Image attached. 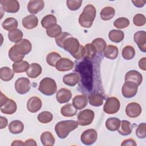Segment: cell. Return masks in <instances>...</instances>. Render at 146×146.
Listing matches in <instances>:
<instances>
[{
	"instance_id": "obj_17",
	"label": "cell",
	"mask_w": 146,
	"mask_h": 146,
	"mask_svg": "<svg viewBox=\"0 0 146 146\" xmlns=\"http://www.w3.org/2000/svg\"><path fill=\"white\" fill-rule=\"evenodd\" d=\"M44 6L43 0H31L27 5V10L32 14H37L41 11Z\"/></svg>"
},
{
	"instance_id": "obj_13",
	"label": "cell",
	"mask_w": 146,
	"mask_h": 146,
	"mask_svg": "<svg viewBox=\"0 0 146 146\" xmlns=\"http://www.w3.org/2000/svg\"><path fill=\"white\" fill-rule=\"evenodd\" d=\"M0 3L3 9L7 13H15L19 10V3L17 0H1Z\"/></svg>"
},
{
	"instance_id": "obj_53",
	"label": "cell",
	"mask_w": 146,
	"mask_h": 146,
	"mask_svg": "<svg viewBox=\"0 0 146 146\" xmlns=\"http://www.w3.org/2000/svg\"><path fill=\"white\" fill-rule=\"evenodd\" d=\"M132 3H133L134 6H135L137 7H142L145 4L146 1H141V0H136V1H132Z\"/></svg>"
},
{
	"instance_id": "obj_37",
	"label": "cell",
	"mask_w": 146,
	"mask_h": 146,
	"mask_svg": "<svg viewBox=\"0 0 146 146\" xmlns=\"http://www.w3.org/2000/svg\"><path fill=\"white\" fill-rule=\"evenodd\" d=\"M23 34L22 31L18 29H15L8 33L9 39L14 43H18L22 39Z\"/></svg>"
},
{
	"instance_id": "obj_40",
	"label": "cell",
	"mask_w": 146,
	"mask_h": 146,
	"mask_svg": "<svg viewBox=\"0 0 146 146\" xmlns=\"http://www.w3.org/2000/svg\"><path fill=\"white\" fill-rule=\"evenodd\" d=\"M92 44L95 48L96 51L98 53H102L103 52L107 46L106 42L103 38H98L93 40Z\"/></svg>"
},
{
	"instance_id": "obj_48",
	"label": "cell",
	"mask_w": 146,
	"mask_h": 146,
	"mask_svg": "<svg viewBox=\"0 0 146 146\" xmlns=\"http://www.w3.org/2000/svg\"><path fill=\"white\" fill-rule=\"evenodd\" d=\"M133 22L136 26H142L145 24V17L141 14H136L133 18Z\"/></svg>"
},
{
	"instance_id": "obj_22",
	"label": "cell",
	"mask_w": 146,
	"mask_h": 146,
	"mask_svg": "<svg viewBox=\"0 0 146 146\" xmlns=\"http://www.w3.org/2000/svg\"><path fill=\"white\" fill-rule=\"evenodd\" d=\"M42 71V67L40 64L36 63H33L29 66L26 71V74L29 78L34 79L41 74Z\"/></svg>"
},
{
	"instance_id": "obj_23",
	"label": "cell",
	"mask_w": 146,
	"mask_h": 146,
	"mask_svg": "<svg viewBox=\"0 0 146 146\" xmlns=\"http://www.w3.org/2000/svg\"><path fill=\"white\" fill-rule=\"evenodd\" d=\"M80 80V77L76 73L72 72L65 75L63 77V83L68 86H75Z\"/></svg>"
},
{
	"instance_id": "obj_36",
	"label": "cell",
	"mask_w": 146,
	"mask_h": 146,
	"mask_svg": "<svg viewBox=\"0 0 146 146\" xmlns=\"http://www.w3.org/2000/svg\"><path fill=\"white\" fill-rule=\"evenodd\" d=\"M60 112L61 114L64 117H72L76 113L77 110L73 105L68 103L63 106L61 108Z\"/></svg>"
},
{
	"instance_id": "obj_5",
	"label": "cell",
	"mask_w": 146,
	"mask_h": 146,
	"mask_svg": "<svg viewBox=\"0 0 146 146\" xmlns=\"http://www.w3.org/2000/svg\"><path fill=\"white\" fill-rule=\"evenodd\" d=\"M80 46L79 40L72 36L67 38L63 43V48L70 53L73 57L78 52Z\"/></svg>"
},
{
	"instance_id": "obj_21",
	"label": "cell",
	"mask_w": 146,
	"mask_h": 146,
	"mask_svg": "<svg viewBox=\"0 0 146 146\" xmlns=\"http://www.w3.org/2000/svg\"><path fill=\"white\" fill-rule=\"evenodd\" d=\"M88 103V99L84 95H76L72 99V105L76 110H82L85 108Z\"/></svg>"
},
{
	"instance_id": "obj_19",
	"label": "cell",
	"mask_w": 146,
	"mask_h": 146,
	"mask_svg": "<svg viewBox=\"0 0 146 146\" xmlns=\"http://www.w3.org/2000/svg\"><path fill=\"white\" fill-rule=\"evenodd\" d=\"M72 97V94L70 90L62 88L60 89L56 93V99L59 103H65L68 102Z\"/></svg>"
},
{
	"instance_id": "obj_35",
	"label": "cell",
	"mask_w": 146,
	"mask_h": 146,
	"mask_svg": "<svg viewBox=\"0 0 146 146\" xmlns=\"http://www.w3.org/2000/svg\"><path fill=\"white\" fill-rule=\"evenodd\" d=\"M29 67V63L26 60H21L13 64V70L14 72L21 73L27 71Z\"/></svg>"
},
{
	"instance_id": "obj_50",
	"label": "cell",
	"mask_w": 146,
	"mask_h": 146,
	"mask_svg": "<svg viewBox=\"0 0 146 146\" xmlns=\"http://www.w3.org/2000/svg\"><path fill=\"white\" fill-rule=\"evenodd\" d=\"M9 57L10 59L14 62H19L21 60H22V59L24 58L25 56L20 55L18 54H17L11 47L9 51Z\"/></svg>"
},
{
	"instance_id": "obj_8",
	"label": "cell",
	"mask_w": 146,
	"mask_h": 146,
	"mask_svg": "<svg viewBox=\"0 0 146 146\" xmlns=\"http://www.w3.org/2000/svg\"><path fill=\"white\" fill-rule=\"evenodd\" d=\"M11 48L19 55L25 56L31 51L32 45L28 39H23L19 42L16 43Z\"/></svg>"
},
{
	"instance_id": "obj_56",
	"label": "cell",
	"mask_w": 146,
	"mask_h": 146,
	"mask_svg": "<svg viewBox=\"0 0 146 146\" xmlns=\"http://www.w3.org/2000/svg\"><path fill=\"white\" fill-rule=\"evenodd\" d=\"M37 145L36 143L33 139H29L26 140L25 142V145H34L36 146Z\"/></svg>"
},
{
	"instance_id": "obj_3",
	"label": "cell",
	"mask_w": 146,
	"mask_h": 146,
	"mask_svg": "<svg viewBox=\"0 0 146 146\" xmlns=\"http://www.w3.org/2000/svg\"><path fill=\"white\" fill-rule=\"evenodd\" d=\"M78 122L75 120H63L56 123L55 131L59 138L65 139L71 131L78 127Z\"/></svg>"
},
{
	"instance_id": "obj_34",
	"label": "cell",
	"mask_w": 146,
	"mask_h": 146,
	"mask_svg": "<svg viewBox=\"0 0 146 146\" xmlns=\"http://www.w3.org/2000/svg\"><path fill=\"white\" fill-rule=\"evenodd\" d=\"M14 76V72L8 67H3L0 69V78L5 82L10 81Z\"/></svg>"
},
{
	"instance_id": "obj_29",
	"label": "cell",
	"mask_w": 146,
	"mask_h": 146,
	"mask_svg": "<svg viewBox=\"0 0 146 146\" xmlns=\"http://www.w3.org/2000/svg\"><path fill=\"white\" fill-rule=\"evenodd\" d=\"M104 97L99 93H92L88 97L90 104L92 106L99 107L103 104Z\"/></svg>"
},
{
	"instance_id": "obj_43",
	"label": "cell",
	"mask_w": 146,
	"mask_h": 146,
	"mask_svg": "<svg viewBox=\"0 0 146 146\" xmlns=\"http://www.w3.org/2000/svg\"><path fill=\"white\" fill-rule=\"evenodd\" d=\"M38 120L41 123H48L53 119L52 114L49 111H43L38 115Z\"/></svg>"
},
{
	"instance_id": "obj_11",
	"label": "cell",
	"mask_w": 146,
	"mask_h": 146,
	"mask_svg": "<svg viewBox=\"0 0 146 146\" xmlns=\"http://www.w3.org/2000/svg\"><path fill=\"white\" fill-rule=\"evenodd\" d=\"M98 133L94 129H88L81 135L80 140L85 145H89L94 144L97 140Z\"/></svg>"
},
{
	"instance_id": "obj_32",
	"label": "cell",
	"mask_w": 146,
	"mask_h": 146,
	"mask_svg": "<svg viewBox=\"0 0 146 146\" xmlns=\"http://www.w3.org/2000/svg\"><path fill=\"white\" fill-rule=\"evenodd\" d=\"M120 120L117 117L108 118L106 121V127L110 131H117L120 125Z\"/></svg>"
},
{
	"instance_id": "obj_44",
	"label": "cell",
	"mask_w": 146,
	"mask_h": 146,
	"mask_svg": "<svg viewBox=\"0 0 146 146\" xmlns=\"http://www.w3.org/2000/svg\"><path fill=\"white\" fill-rule=\"evenodd\" d=\"M129 21L125 17H120L116 19L113 22V26L119 29H124L129 25Z\"/></svg>"
},
{
	"instance_id": "obj_10",
	"label": "cell",
	"mask_w": 146,
	"mask_h": 146,
	"mask_svg": "<svg viewBox=\"0 0 146 146\" xmlns=\"http://www.w3.org/2000/svg\"><path fill=\"white\" fill-rule=\"evenodd\" d=\"M30 81L27 78H19L15 82V89L19 94H26L30 91Z\"/></svg>"
},
{
	"instance_id": "obj_41",
	"label": "cell",
	"mask_w": 146,
	"mask_h": 146,
	"mask_svg": "<svg viewBox=\"0 0 146 146\" xmlns=\"http://www.w3.org/2000/svg\"><path fill=\"white\" fill-rule=\"evenodd\" d=\"M84 58L87 59H92L95 56L96 51L95 47L92 43H88L84 45Z\"/></svg>"
},
{
	"instance_id": "obj_30",
	"label": "cell",
	"mask_w": 146,
	"mask_h": 146,
	"mask_svg": "<svg viewBox=\"0 0 146 146\" xmlns=\"http://www.w3.org/2000/svg\"><path fill=\"white\" fill-rule=\"evenodd\" d=\"M118 132L123 136H127L131 133L132 127L129 121L123 120L120 122V125L119 128Z\"/></svg>"
},
{
	"instance_id": "obj_31",
	"label": "cell",
	"mask_w": 146,
	"mask_h": 146,
	"mask_svg": "<svg viewBox=\"0 0 146 146\" xmlns=\"http://www.w3.org/2000/svg\"><path fill=\"white\" fill-rule=\"evenodd\" d=\"M124 37V34L121 30H112L108 33V38L113 42L119 43L123 40Z\"/></svg>"
},
{
	"instance_id": "obj_12",
	"label": "cell",
	"mask_w": 146,
	"mask_h": 146,
	"mask_svg": "<svg viewBox=\"0 0 146 146\" xmlns=\"http://www.w3.org/2000/svg\"><path fill=\"white\" fill-rule=\"evenodd\" d=\"M142 111L140 105L136 102H131L125 107L126 115L131 118H135L140 116Z\"/></svg>"
},
{
	"instance_id": "obj_4",
	"label": "cell",
	"mask_w": 146,
	"mask_h": 146,
	"mask_svg": "<svg viewBox=\"0 0 146 146\" xmlns=\"http://www.w3.org/2000/svg\"><path fill=\"white\" fill-rule=\"evenodd\" d=\"M38 90L43 94L51 96L56 92L57 85L53 79L47 77L40 82Z\"/></svg>"
},
{
	"instance_id": "obj_14",
	"label": "cell",
	"mask_w": 146,
	"mask_h": 146,
	"mask_svg": "<svg viewBox=\"0 0 146 146\" xmlns=\"http://www.w3.org/2000/svg\"><path fill=\"white\" fill-rule=\"evenodd\" d=\"M134 41L141 51L146 52V33L144 31H139L135 33Z\"/></svg>"
},
{
	"instance_id": "obj_47",
	"label": "cell",
	"mask_w": 146,
	"mask_h": 146,
	"mask_svg": "<svg viewBox=\"0 0 146 146\" xmlns=\"http://www.w3.org/2000/svg\"><path fill=\"white\" fill-rule=\"evenodd\" d=\"M136 135L139 139H144L146 137V124L145 123H140L136 130Z\"/></svg>"
},
{
	"instance_id": "obj_39",
	"label": "cell",
	"mask_w": 146,
	"mask_h": 146,
	"mask_svg": "<svg viewBox=\"0 0 146 146\" xmlns=\"http://www.w3.org/2000/svg\"><path fill=\"white\" fill-rule=\"evenodd\" d=\"M121 55L124 59L131 60L133 59L135 55V48L131 46H126L123 48Z\"/></svg>"
},
{
	"instance_id": "obj_52",
	"label": "cell",
	"mask_w": 146,
	"mask_h": 146,
	"mask_svg": "<svg viewBox=\"0 0 146 146\" xmlns=\"http://www.w3.org/2000/svg\"><path fill=\"white\" fill-rule=\"evenodd\" d=\"M139 66L141 70L144 71L146 70V58L144 57L140 59L139 62Z\"/></svg>"
},
{
	"instance_id": "obj_24",
	"label": "cell",
	"mask_w": 146,
	"mask_h": 146,
	"mask_svg": "<svg viewBox=\"0 0 146 146\" xmlns=\"http://www.w3.org/2000/svg\"><path fill=\"white\" fill-rule=\"evenodd\" d=\"M17 104L11 99H9L7 103L3 106L1 107V111L7 115H11L15 112L17 111Z\"/></svg>"
},
{
	"instance_id": "obj_2",
	"label": "cell",
	"mask_w": 146,
	"mask_h": 146,
	"mask_svg": "<svg viewBox=\"0 0 146 146\" xmlns=\"http://www.w3.org/2000/svg\"><path fill=\"white\" fill-rule=\"evenodd\" d=\"M96 13V9L93 5L89 4L86 6L79 18L80 25L84 28L91 27L95 18Z\"/></svg>"
},
{
	"instance_id": "obj_42",
	"label": "cell",
	"mask_w": 146,
	"mask_h": 146,
	"mask_svg": "<svg viewBox=\"0 0 146 146\" xmlns=\"http://www.w3.org/2000/svg\"><path fill=\"white\" fill-rule=\"evenodd\" d=\"M61 58V56L56 52H51L46 56V62L51 66H55L56 62Z\"/></svg>"
},
{
	"instance_id": "obj_57",
	"label": "cell",
	"mask_w": 146,
	"mask_h": 146,
	"mask_svg": "<svg viewBox=\"0 0 146 146\" xmlns=\"http://www.w3.org/2000/svg\"><path fill=\"white\" fill-rule=\"evenodd\" d=\"M12 146L13 145H25V143H23L22 141L19 140H15L13 141L11 144Z\"/></svg>"
},
{
	"instance_id": "obj_54",
	"label": "cell",
	"mask_w": 146,
	"mask_h": 146,
	"mask_svg": "<svg viewBox=\"0 0 146 146\" xmlns=\"http://www.w3.org/2000/svg\"><path fill=\"white\" fill-rule=\"evenodd\" d=\"M0 121H1V124H0L1 129H3L5 128L7 125L8 121L6 117L3 116H0Z\"/></svg>"
},
{
	"instance_id": "obj_45",
	"label": "cell",
	"mask_w": 146,
	"mask_h": 146,
	"mask_svg": "<svg viewBox=\"0 0 146 146\" xmlns=\"http://www.w3.org/2000/svg\"><path fill=\"white\" fill-rule=\"evenodd\" d=\"M62 28L59 25H55L54 26L46 30L47 35L51 38H56L62 33Z\"/></svg>"
},
{
	"instance_id": "obj_49",
	"label": "cell",
	"mask_w": 146,
	"mask_h": 146,
	"mask_svg": "<svg viewBox=\"0 0 146 146\" xmlns=\"http://www.w3.org/2000/svg\"><path fill=\"white\" fill-rule=\"evenodd\" d=\"M70 36H71V35L70 34H69L67 32H63L58 36H57L55 38V42L59 47L63 48V42L67 38H68Z\"/></svg>"
},
{
	"instance_id": "obj_26",
	"label": "cell",
	"mask_w": 146,
	"mask_h": 146,
	"mask_svg": "<svg viewBox=\"0 0 146 146\" xmlns=\"http://www.w3.org/2000/svg\"><path fill=\"white\" fill-rule=\"evenodd\" d=\"M56 18L52 14H48L42 18L41 25L44 29L47 30L56 25Z\"/></svg>"
},
{
	"instance_id": "obj_6",
	"label": "cell",
	"mask_w": 146,
	"mask_h": 146,
	"mask_svg": "<svg viewBox=\"0 0 146 146\" xmlns=\"http://www.w3.org/2000/svg\"><path fill=\"white\" fill-rule=\"evenodd\" d=\"M94 112L90 109H86L79 112L77 122L79 125L86 126L90 125L94 119Z\"/></svg>"
},
{
	"instance_id": "obj_1",
	"label": "cell",
	"mask_w": 146,
	"mask_h": 146,
	"mask_svg": "<svg viewBox=\"0 0 146 146\" xmlns=\"http://www.w3.org/2000/svg\"><path fill=\"white\" fill-rule=\"evenodd\" d=\"M76 70L79 72L81 76L82 83L83 86L88 91L92 89L93 75L92 64L89 59L85 58L76 66Z\"/></svg>"
},
{
	"instance_id": "obj_16",
	"label": "cell",
	"mask_w": 146,
	"mask_h": 146,
	"mask_svg": "<svg viewBox=\"0 0 146 146\" xmlns=\"http://www.w3.org/2000/svg\"><path fill=\"white\" fill-rule=\"evenodd\" d=\"M42 106V100L37 96H33L30 98L27 103V110L32 113H35L39 111Z\"/></svg>"
},
{
	"instance_id": "obj_20",
	"label": "cell",
	"mask_w": 146,
	"mask_h": 146,
	"mask_svg": "<svg viewBox=\"0 0 146 146\" xmlns=\"http://www.w3.org/2000/svg\"><path fill=\"white\" fill-rule=\"evenodd\" d=\"M22 23L25 29H33L38 26V19L34 15H29L23 18Z\"/></svg>"
},
{
	"instance_id": "obj_15",
	"label": "cell",
	"mask_w": 146,
	"mask_h": 146,
	"mask_svg": "<svg viewBox=\"0 0 146 146\" xmlns=\"http://www.w3.org/2000/svg\"><path fill=\"white\" fill-rule=\"evenodd\" d=\"M74 62L68 58H61L56 63L55 68L59 71H67L74 67Z\"/></svg>"
},
{
	"instance_id": "obj_38",
	"label": "cell",
	"mask_w": 146,
	"mask_h": 146,
	"mask_svg": "<svg viewBox=\"0 0 146 146\" xmlns=\"http://www.w3.org/2000/svg\"><path fill=\"white\" fill-rule=\"evenodd\" d=\"M18 24L17 20L13 17H9L6 18L2 23V26L3 29L9 31L15 29H17V27H18Z\"/></svg>"
},
{
	"instance_id": "obj_25",
	"label": "cell",
	"mask_w": 146,
	"mask_h": 146,
	"mask_svg": "<svg viewBox=\"0 0 146 146\" xmlns=\"http://www.w3.org/2000/svg\"><path fill=\"white\" fill-rule=\"evenodd\" d=\"M24 129L23 123L18 120H15L10 122L9 125V130L13 134H19L23 132Z\"/></svg>"
},
{
	"instance_id": "obj_28",
	"label": "cell",
	"mask_w": 146,
	"mask_h": 146,
	"mask_svg": "<svg viewBox=\"0 0 146 146\" xmlns=\"http://www.w3.org/2000/svg\"><path fill=\"white\" fill-rule=\"evenodd\" d=\"M40 141L44 146H52L54 144L55 139L50 132L46 131L41 134Z\"/></svg>"
},
{
	"instance_id": "obj_55",
	"label": "cell",
	"mask_w": 146,
	"mask_h": 146,
	"mask_svg": "<svg viewBox=\"0 0 146 146\" xmlns=\"http://www.w3.org/2000/svg\"><path fill=\"white\" fill-rule=\"evenodd\" d=\"M8 100H9V98H7L5 95H3V94L1 92V107L5 104L8 101Z\"/></svg>"
},
{
	"instance_id": "obj_51",
	"label": "cell",
	"mask_w": 146,
	"mask_h": 146,
	"mask_svg": "<svg viewBox=\"0 0 146 146\" xmlns=\"http://www.w3.org/2000/svg\"><path fill=\"white\" fill-rule=\"evenodd\" d=\"M137 145L135 140L133 139H127L123 141L121 144V146L123 145H131V146H136Z\"/></svg>"
},
{
	"instance_id": "obj_7",
	"label": "cell",
	"mask_w": 146,
	"mask_h": 146,
	"mask_svg": "<svg viewBox=\"0 0 146 146\" xmlns=\"http://www.w3.org/2000/svg\"><path fill=\"white\" fill-rule=\"evenodd\" d=\"M120 107L119 100L115 97H110L107 99L103 106V110L108 114H113L118 112Z\"/></svg>"
},
{
	"instance_id": "obj_33",
	"label": "cell",
	"mask_w": 146,
	"mask_h": 146,
	"mask_svg": "<svg viewBox=\"0 0 146 146\" xmlns=\"http://www.w3.org/2000/svg\"><path fill=\"white\" fill-rule=\"evenodd\" d=\"M115 14V10L114 8L111 6H107L104 7L100 11V18L103 21H108L111 19Z\"/></svg>"
},
{
	"instance_id": "obj_46",
	"label": "cell",
	"mask_w": 146,
	"mask_h": 146,
	"mask_svg": "<svg viewBox=\"0 0 146 146\" xmlns=\"http://www.w3.org/2000/svg\"><path fill=\"white\" fill-rule=\"evenodd\" d=\"M82 3V0H67L66 5L68 9L71 11H75L78 10Z\"/></svg>"
},
{
	"instance_id": "obj_27",
	"label": "cell",
	"mask_w": 146,
	"mask_h": 146,
	"mask_svg": "<svg viewBox=\"0 0 146 146\" xmlns=\"http://www.w3.org/2000/svg\"><path fill=\"white\" fill-rule=\"evenodd\" d=\"M104 55L106 58L109 59H115L118 55L117 47L112 44L107 45L104 51Z\"/></svg>"
},
{
	"instance_id": "obj_9",
	"label": "cell",
	"mask_w": 146,
	"mask_h": 146,
	"mask_svg": "<svg viewBox=\"0 0 146 146\" xmlns=\"http://www.w3.org/2000/svg\"><path fill=\"white\" fill-rule=\"evenodd\" d=\"M138 90V86L134 82L126 81L121 88L123 96L126 98H131L136 95Z\"/></svg>"
},
{
	"instance_id": "obj_18",
	"label": "cell",
	"mask_w": 146,
	"mask_h": 146,
	"mask_svg": "<svg viewBox=\"0 0 146 146\" xmlns=\"http://www.w3.org/2000/svg\"><path fill=\"white\" fill-rule=\"evenodd\" d=\"M126 81L134 82L139 86L142 83L143 76L139 72L136 70H130L125 75V82Z\"/></svg>"
}]
</instances>
